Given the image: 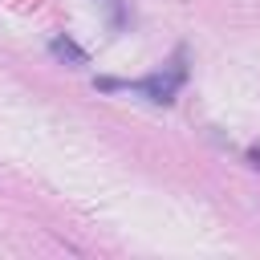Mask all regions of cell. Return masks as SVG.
<instances>
[{"instance_id":"3","label":"cell","mask_w":260,"mask_h":260,"mask_svg":"<svg viewBox=\"0 0 260 260\" xmlns=\"http://www.w3.org/2000/svg\"><path fill=\"white\" fill-rule=\"evenodd\" d=\"M252 167H260V150H252Z\"/></svg>"},{"instance_id":"1","label":"cell","mask_w":260,"mask_h":260,"mask_svg":"<svg viewBox=\"0 0 260 260\" xmlns=\"http://www.w3.org/2000/svg\"><path fill=\"white\" fill-rule=\"evenodd\" d=\"M49 53H53L57 61H69V65H89L85 49H81V45H73L69 37H53V41H49Z\"/></svg>"},{"instance_id":"2","label":"cell","mask_w":260,"mask_h":260,"mask_svg":"<svg viewBox=\"0 0 260 260\" xmlns=\"http://www.w3.org/2000/svg\"><path fill=\"white\" fill-rule=\"evenodd\" d=\"M106 8H110V24L122 28V24H126V4H122V0H106Z\"/></svg>"}]
</instances>
